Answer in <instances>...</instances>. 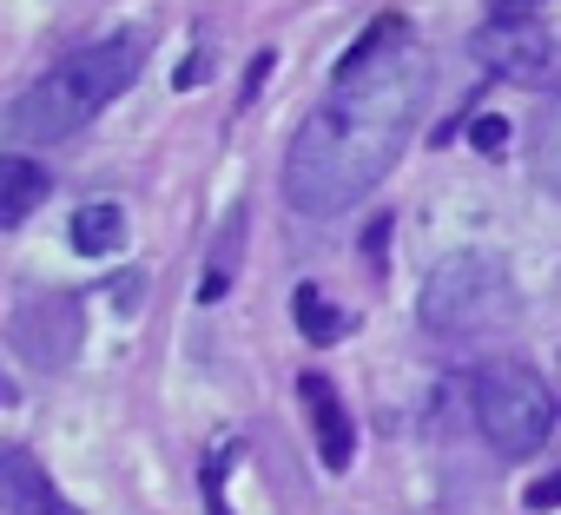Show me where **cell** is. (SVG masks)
Masks as SVG:
<instances>
[{
	"label": "cell",
	"mask_w": 561,
	"mask_h": 515,
	"mask_svg": "<svg viewBox=\"0 0 561 515\" xmlns=\"http://www.w3.org/2000/svg\"><path fill=\"white\" fill-rule=\"evenodd\" d=\"M383 238H390V218H377V225H370V231H364V251H370V258H377V265H383Z\"/></svg>",
	"instance_id": "17"
},
{
	"label": "cell",
	"mask_w": 561,
	"mask_h": 515,
	"mask_svg": "<svg viewBox=\"0 0 561 515\" xmlns=\"http://www.w3.org/2000/svg\"><path fill=\"white\" fill-rule=\"evenodd\" d=\"M476 403V430L502 462H528L548 436H554V397L528 364H482L469 384Z\"/></svg>",
	"instance_id": "4"
},
{
	"label": "cell",
	"mask_w": 561,
	"mask_h": 515,
	"mask_svg": "<svg viewBox=\"0 0 561 515\" xmlns=\"http://www.w3.org/2000/svg\"><path fill=\"white\" fill-rule=\"evenodd\" d=\"M0 403H14V384H8V377H0Z\"/></svg>",
	"instance_id": "20"
},
{
	"label": "cell",
	"mask_w": 561,
	"mask_h": 515,
	"mask_svg": "<svg viewBox=\"0 0 561 515\" xmlns=\"http://www.w3.org/2000/svg\"><path fill=\"white\" fill-rule=\"evenodd\" d=\"M541 14V0H495L489 8V21H535Z\"/></svg>",
	"instance_id": "15"
},
{
	"label": "cell",
	"mask_w": 561,
	"mask_h": 515,
	"mask_svg": "<svg viewBox=\"0 0 561 515\" xmlns=\"http://www.w3.org/2000/svg\"><path fill=\"white\" fill-rule=\"evenodd\" d=\"M430 100V54L416 47L403 14H383L357 34V47L337 60L331 93L311 106L285 152V198L305 218H331L344 205H364L390 165L403 159L416 119Z\"/></svg>",
	"instance_id": "1"
},
{
	"label": "cell",
	"mask_w": 561,
	"mask_h": 515,
	"mask_svg": "<svg viewBox=\"0 0 561 515\" xmlns=\"http://www.w3.org/2000/svg\"><path fill=\"white\" fill-rule=\"evenodd\" d=\"M60 515H87V508H73V502H67V508H60Z\"/></svg>",
	"instance_id": "21"
},
{
	"label": "cell",
	"mask_w": 561,
	"mask_h": 515,
	"mask_svg": "<svg viewBox=\"0 0 561 515\" xmlns=\"http://www.w3.org/2000/svg\"><path fill=\"white\" fill-rule=\"evenodd\" d=\"M0 508L8 515H60L67 508V495L54 489L47 462L34 449H21V443H0Z\"/></svg>",
	"instance_id": "7"
},
{
	"label": "cell",
	"mask_w": 561,
	"mask_h": 515,
	"mask_svg": "<svg viewBox=\"0 0 561 515\" xmlns=\"http://www.w3.org/2000/svg\"><path fill=\"white\" fill-rule=\"evenodd\" d=\"M476 60L502 80H522V87H548L561 93V47L541 21H489L476 34Z\"/></svg>",
	"instance_id": "5"
},
{
	"label": "cell",
	"mask_w": 561,
	"mask_h": 515,
	"mask_svg": "<svg viewBox=\"0 0 561 515\" xmlns=\"http://www.w3.org/2000/svg\"><path fill=\"white\" fill-rule=\"evenodd\" d=\"M298 397H305V410H311V430H318V456H324V469H351V456H357V430H351V410H344V397L331 390V377L305 370V377H298Z\"/></svg>",
	"instance_id": "8"
},
{
	"label": "cell",
	"mask_w": 561,
	"mask_h": 515,
	"mask_svg": "<svg viewBox=\"0 0 561 515\" xmlns=\"http://www.w3.org/2000/svg\"><path fill=\"white\" fill-rule=\"evenodd\" d=\"M231 456H238V443H218L211 462H205V508H211V515H231V508H225V469H231Z\"/></svg>",
	"instance_id": "13"
},
{
	"label": "cell",
	"mask_w": 561,
	"mask_h": 515,
	"mask_svg": "<svg viewBox=\"0 0 561 515\" xmlns=\"http://www.w3.org/2000/svg\"><path fill=\"white\" fill-rule=\"evenodd\" d=\"M561 502V476H541V482H528V508H554Z\"/></svg>",
	"instance_id": "16"
},
{
	"label": "cell",
	"mask_w": 561,
	"mask_h": 515,
	"mask_svg": "<svg viewBox=\"0 0 561 515\" xmlns=\"http://www.w3.org/2000/svg\"><path fill=\"white\" fill-rule=\"evenodd\" d=\"M146 67V34H106L100 47L67 54L54 73H41L14 106H8V133L14 146H60L80 126H93Z\"/></svg>",
	"instance_id": "2"
},
{
	"label": "cell",
	"mask_w": 561,
	"mask_h": 515,
	"mask_svg": "<svg viewBox=\"0 0 561 515\" xmlns=\"http://www.w3.org/2000/svg\"><path fill=\"white\" fill-rule=\"evenodd\" d=\"M528 159H535V179L561 198V93L535 113V126H528Z\"/></svg>",
	"instance_id": "11"
},
{
	"label": "cell",
	"mask_w": 561,
	"mask_h": 515,
	"mask_svg": "<svg viewBox=\"0 0 561 515\" xmlns=\"http://www.w3.org/2000/svg\"><path fill=\"white\" fill-rule=\"evenodd\" d=\"M198 80H205V60H185V67L172 73V87H198Z\"/></svg>",
	"instance_id": "19"
},
{
	"label": "cell",
	"mask_w": 561,
	"mask_h": 515,
	"mask_svg": "<svg viewBox=\"0 0 561 515\" xmlns=\"http://www.w3.org/2000/svg\"><path fill=\"white\" fill-rule=\"evenodd\" d=\"M469 146L489 152V159H502V146H508V119H502V113H476V119H469Z\"/></svg>",
	"instance_id": "14"
},
{
	"label": "cell",
	"mask_w": 561,
	"mask_h": 515,
	"mask_svg": "<svg viewBox=\"0 0 561 515\" xmlns=\"http://www.w3.org/2000/svg\"><path fill=\"white\" fill-rule=\"evenodd\" d=\"M291 318H298V331H305L311 344H337V337L351 331V311H337L318 285H298V291H291Z\"/></svg>",
	"instance_id": "12"
},
{
	"label": "cell",
	"mask_w": 561,
	"mask_h": 515,
	"mask_svg": "<svg viewBox=\"0 0 561 515\" xmlns=\"http://www.w3.org/2000/svg\"><path fill=\"white\" fill-rule=\"evenodd\" d=\"M264 73H271V54H257V67H251V80H244V106L257 100V87H264Z\"/></svg>",
	"instance_id": "18"
},
{
	"label": "cell",
	"mask_w": 561,
	"mask_h": 515,
	"mask_svg": "<svg viewBox=\"0 0 561 515\" xmlns=\"http://www.w3.org/2000/svg\"><path fill=\"white\" fill-rule=\"evenodd\" d=\"M119 244H126V211H119L113 198L73 211V251H80V258H113Z\"/></svg>",
	"instance_id": "10"
},
{
	"label": "cell",
	"mask_w": 561,
	"mask_h": 515,
	"mask_svg": "<svg viewBox=\"0 0 561 515\" xmlns=\"http://www.w3.org/2000/svg\"><path fill=\"white\" fill-rule=\"evenodd\" d=\"M47 192H54V179H47L41 159H27V152H0V231L27 225V218L41 211Z\"/></svg>",
	"instance_id": "9"
},
{
	"label": "cell",
	"mask_w": 561,
	"mask_h": 515,
	"mask_svg": "<svg viewBox=\"0 0 561 515\" xmlns=\"http://www.w3.org/2000/svg\"><path fill=\"white\" fill-rule=\"evenodd\" d=\"M515 305H522L515 298V278H508L502 258H489V251L443 258V265L423 278V298H416L430 337H482V331L508 324Z\"/></svg>",
	"instance_id": "3"
},
{
	"label": "cell",
	"mask_w": 561,
	"mask_h": 515,
	"mask_svg": "<svg viewBox=\"0 0 561 515\" xmlns=\"http://www.w3.org/2000/svg\"><path fill=\"white\" fill-rule=\"evenodd\" d=\"M14 344H21L34 364H47V370L73 364V351H80V305H73L67 291H47L41 305L27 298V305L14 311Z\"/></svg>",
	"instance_id": "6"
}]
</instances>
